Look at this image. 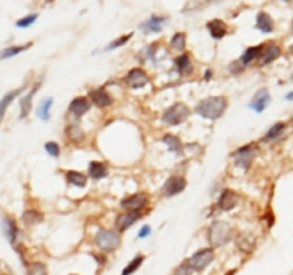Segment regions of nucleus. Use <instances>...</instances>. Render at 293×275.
Returning <instances> with one entry per match:
<instances>
[{
    "instance_id": "obj_1",
    "label": "nucleus",
    "mask_w": 293,
    "mask_h": 275,
    "mask_svg": "<svg viewBox=\"0 0 293 275\" xmlns=\"http://www.w3.org/2000/svg\"><path fill=\"white\" fill-rule=\"evenodd\" d=\"M227 109V98L226 96H209L197 103L194 112L205 119H219L225 115Z\"/></svg>"
},
{
    "instance_id": "obj_2",
    "label": "nucleus",
    "mask_w": 293,
    "mask_h": 275,
    "mask_svg": "<svg viewBox=\"0 0 293 275\" xmlns=\"http://www.w3.org/2000/svg\"><path fill=\"white\" fill-rule=\"evenodd\" d=\"M232 237H234V229L229 223L220 222V220H215V222L211 223L208 239H209V243L214 248L225 246L226 243H229L232 240Z\"/></svg>"
},
{
    "instance_id": "obj_3",
    "label": "nucleus",
    "mask_w": 293,
    "mask_h": 275,
    "mask_svg": "<svg viewBox=\"0 0 293 275\" xmlns=\"http://www.w3.org/2000/svg\"><path fill=\"white\" fill-rule=\"evenodd\" d=\"M95 243L103 252H112L121 245V234L110 229H99L95 235Z\"/></svg>"
},
{
    "instance_id": "obj_4",
    "label": "nucleus",
    "mask_w": 293,
    "mask_h": 275,
    "mask_svg": "<svg viewBox=\"0 0 293 275\" xmlns=\"http://www.w3.org/2000/svg\"><path fill=\"white\" fill-rule=\"evenodd\" d=\"M189 114V107L185 103H176L163 112L162 121L165 124H170V126H179L188 119Z\"/></svg>"
},
{
    "instance_id": "obj_5",
    "label": "nucleus",
    "mask_w": 293,
    "mask_h": 275,
    "mask_svg": "<svg viewBox=\"0 0 293 275\" xmlns=\"http://www.w3.org/2000/svg\"><path fill=\"white\" fill-rule=\"evenodd\" d=\"M255 156H257V145L246 144L243 147L237 148L232 153V160H234L235 167H238L241 170H249Z\"/></svg>"
},
{
    "instance_id": "obj_6",
    "label": "nucleus",
    "mask_w": 293,
    "mask_h": 275,
    "mask_svg": "<svg viewBox=\"0 0 293 275\" xmlns=\"http://www.w3.org/2000/svg\"><path fill=\"white\" fill-rule=\"evenodd\" d=\"M214 257H215V254H214L212 248H203L196 254H193V257L189 260H186V263L191 268V271H203L212 263Z\"/></svg>"
},
{
    "instance_id": "obj_7",
    "label": "nucleus",
    "mask_w": 293,
    "mask_h": 275,
    "mask_svg": "<svg viewBox=\"0 0 293 275\" xmlns=\"http://www.w3.org/2000/svg\"><path fill=\"white\" fill-rule=\"evenodd\" d=\"M168 20H170L168 16L151 14L145 22H142L141 24H139V29H142L145 34H160Z\"/></svg>"
},
{
    "instance_id": "obj_8",
    "label": "nucleus",
    "mask_w": 293,
    "mask_h": 275,
    "mask_svg": "<svg viewBox=\"0 0 293 275\" xmlns=\"http://www.w3.org/2000/svg\"><path fill=\"white\" fill-rule=\"evenodd\" d=\"M281 52H283V49L278 43H275V42L264 43L263 49H261V54H260V57L257 60L258 65L260 66H267V65L273 63L276 58L281 57Z\"/></svg>"
},
{
    "instance_id": "obj_9",
    "label": "nucleus",
    "mask_w": 293,
    "mask_h": 275,
    "mask_svg": "<svg viewBox=\"0 0 293 275\" xmlns=\"http://www.w3.org/2000/svg\"><path fill=\"white\" fill-rule=\"evenodd\" d=\"M148 204V197L144 193H136L127 196L121 201V208L124 211H142Z\"/></svg>"
},
{
    "instance_id": "obj_10",
    "label": "nucleus",
    "mask_w": 293,
    "mask_h": 275,
    "mask_svg": "<svg viewBox=\"0 0 293 275\" xmlns=\"http://www.w3.org/2000/svg\"><path fill=\"white\" fill-rule=\"evenodd\" d=\"M186 188V179L183 176H171L162 186V194L165 197H173L180 194Z\"/></svg>"
},
{
    "instance_id": "obj_11",
    "label": "nucleus",
    "mask_w": 293,
    "mask_h": 275,
    "mask_svg": "<svg viewBox=\"0 0 293 275\" xmlns=\"http://www.w3.org/2000/svg\"><path fill=\"white\" fill-rule=\"evenodd\" d=\"M142 217L141 211H124L122 214H119L114 220V227H116L118 232H124L125 229H129L130 227Z\"/></svg>"
},
{
    "instance_id": "obj_12",
    "label": "nucleus",
    "mask_w": 293,
    "mask_h": 275,
    "mask_svg": "<svg viewBox=\"0 0 293 275\" xmlns=\"http://www.w3.org/2000/svg\"><path fill=\"white\" fill-rule=\"evenodd\" d=\"M150 81L148 78V73L141 69V68H133L129 70L125 77V84L132 87V89H139V87H144L147 83Z\"/></svg>"
},
{
    "instance_id": "obj_13",
    "label": "nucleus",
    "mask_w": 293,
    "mask_h": 275,
    "mask_svg": "<svg viewBox=\"0 0 293 275\" xmlns=\"http://www.w3.org/2000/svg\"><path fill=\"white\" fill-rule=\"evenodd\" d=\"M269 103H270V92H269V89H266V87H261V89H258L255 92V95H253V98L250 99L249 107L252 110H255L257 114H261V112H264L266 107L269 106Z\"/></svg>"
},
{
    "instance_id": "obj_14",
    "label": "nucleus",
    "mask_w": 293,
    "mask_h": 275,
    "mask_svg": "<svg viewBox=\"0 0 293 275\" xmlns=\"http://www.w3.org/2000/svg\"><path fill=\"white\" fill-rule=\"evenodd\" d=\"M206 29L214 40H222L229 34V26L227 23L222 19H212L206 23Z\"/></svg>"
},
{
    "instance_id": "obj_15",
    "label": "nucleus",
    "mask_w": 293,
    "mask_h": 275,
    "mask_svg": "<svg viewBox=\"0 0 293 275\" xmlns=\"http://www.w3.org/2000/svg\"><path fill=\"white\" fill-rule=\"evenodd\" d=\"M89 110H90V99L87 96H76L69 104V114L75 118L84 116Z\"/></svg>"
},
{
    "instance_id": "obj_16",
    "label": "nucleus",
    "mask_w": 293,
    "mask_h": 275,
    "mask_svg": "<svg viewBox=\"0 0 293 275\" xmlns=\"http://www.w3.org/2000/svg\"><path fill=\"white\" fill-rule=\"evenodd\" d=\"M89 99L101 109L113 104V96L107 92V89H104V87H98V89H93L89 92Z\"/></svg>"
},
{
    "instance_id": "obj_17",
    "label": "nucleus",
    "mask_w": 293,
    "mask_h": 275,
    "mask_svg": "<svg viewBox=\"0 0 293 275\" xmlns=\"http://www.w3.org/2000/svg\"><path fill=\"white\" fill-rule=\"evenodd\" d=\"M255 28L263 34H272L275 31V22L272 16L266 11H260L255 19Z\"/></svg>"
},
{
    "instance_id": "obj_18",
    "label": "nucleus",
    "mask_w": 293,
    "mask_h": 275,
    "mask_svg": "<svg viewBox=\"0 0 293 275\" xmlns=\"http://www.w3.org/2000/svg\"><path fill=\"white\" fill-rule=\"evenodd\" d=\"M238 204V194L234 190H223L220 197H219V208L222 211H231L237 206Z\"/></svg>"
},
{
    "instance_id": "obj_19",
    "label": "nucleus",
    "mask_w": 293,
    "mask_h": 275,
    "mask_svg": "<svg viewBox=\"0 0 293 275\" xmlns=\"http://www.w3.org/2000/svg\"><path fill=\"white\" fill-rule=\"evenodd\" d=\"M2 229H3L5 237L9 240V243L16 245L17 239H19V228H17L16 220L12 217H9V216H5L2 219Z\"/></svg>"
},
{
    "instance_id": "obj_20",
    "label": "nucleus",
    "mask_w": 293,
    "mask_h": 275,
    "mask_svg": "<svg viewBox=\"0 0 293 275\" xmlns=\"http://www.w3.org/2000/svg\"><path fill=\"white\" fill-rule=\"evenodd\" d=\"M174 66L177 69L180 75H189L193 73L194 70V66H193V58H191L189 54L186 52H182L180 55H177L174 58Z\"/></svg>"
},
{
    "instance_id": "obj_21",
    "label": "nucleus",
    "mask_w": 293,
    "mask_h": 275,
    "mask_svg": "<svg viewBox=\"0 0 293 275\" xmlns=\"http://www.w3.org/2000/svg\"><path fill=\"white\" fill-rule=\"evenodd\" d=\"M38 87H40V84H35V86L32 87V91H29L26 95H24V96L20 99V109H22V112H20V119L28 118L29 112H31V107H32V98H34L35 92L38 91Z\"/></svg>"
},
{
    "instance_id": "obj_22",
    "label": "nucleus",
    "mask_w": 293,
    "mask_h": 275,
    "mask_svg": "<svg viewBox=\"0 0 293 275\" xmlns=\"http://www.w3.org/2000/svg\"><path fill=\"white\" fill-rule=\"evenodd\" d=\"M87 171H89V176H90L92 179H95V181L103 179L109 174L107 165H104L103 162H98V160H92L90 164H89V167H87Z\"/></svg>"
},
{
    "instance_id": "obj_23",
    "label": "nucleus",
    "mask_w": 293,
    "mask_h": 275,
    "mask_svg": "<svg viewBox=\"0 0 293 275\" xmlns=\"http://www.w3.org/2000/svg\"><path fill=\"white\" fill-rule=\"evenodd\" d=\"M32 45L34 43L29 42V43H24V45L8 46V47H5V49H2V51H0V60H8V58L16 57V55H19V54H22L24 51H28L29 47H32Z\"/></svg>"
},
{
    "instance_id": "obj_24",
    "label": "nucleus",
    "mask_w": 293,
    "mask_h": 275,
    "mask_svg": "<svg viewBox=\"0 0 293 275\" xmlns=\"http://www.w3.org/2000/svg\"><path fill=\"white\" fill-rule=\"evenodd\" d=\"M26 89V87H20V89H16V91H11V92H8L2 99H0V122L3 121V116H5V114H6V109L11 106V103L14 101V99L17 98V96H20V93Z\"/></svg>"
},
{
    "instance_id": "obj_25",
    "label": "nucleus",
    "mask_w": 293,
    "mask_h": 275,
    "mask_svg": "<svg viewBox=\"0 0 293 275\" xmlns=\"http://www.w3.org/2000/svg\"><path fill=\"white\" fill-rule=\"evenodd\" d=\"M261 49H263V45H258V46H250L248 47L246 51L243 52V55L240 57V63L243 65L245 68L248 65H250L252 61H257L260 54H261Z\"/></svg>"
},
{
    "instance_id": "obj_26",
    "label": "nucleus",
    "mask_w": 293,
    "mask_h": 275,
    "mask_svg": "<svg viewBox=\"0 0 293 275\" xmlns=\"http://www.w3.org/2000/svg\"><path fill=\"white\" fill-rule=\"evenodd\" d=\"M186 43H188V40H186V32H183V31L174 32V34L171 35V39H170V46H171V49H174V51H177V52H185Z\"/></svg>"
},
{
    "instance_id": "obj_27",
    "label": "nucleus",
    "mask_w": 293,
    "mask_h": 275,
    "mask_svg": "<svg viewBox=\"0 0 293 275\" xmlns=\"http://www.w3.org/2000/svg\"><path fill=\"white\" fill-rule=\"evenodd\" d=\"M162 142L168 147L170 152H173V153H182L183 144H182V141H180L179 136L171 135V133H167V135H165V136L162 138Z\"/></svg>"
},
{
    "instance_id": "obj_28",
    "label": "nucleus",
    "mask_w": 293,
    "mask_h": 275,
    "mask_svg": "<svg viewBox=\"0 0 293 275\" xmlns=\"http://www.w3.org/2000/svg\"><path fill=\"white\" fill-rule=\"evenodd\" d=\"M66 138L72 144H80L84 141V132L78 124H70L66 127Z\"/></svg>"
},
{
    "instance_id": "obj_29",
    "label": "nucleus",
    "mask_w": 293,
    "mask_h": 275,
    "mask_svg": "<svg viewBox=\"0 0 293 275\" xmlns=\"http://www.w3.org/2000/svg\"><path fill=\"white\" fill-rule=\"evenodd\" d=\"M284 130H286V122H281V121L275 122L273 126L266 132V135H264V138H263V141H264V142L275 141V139H278V138L284 133Z\"/></svg>"
},
{
    "instance_id": "obj_30",
    "label": "nucleus",
    "mask_w": 293,
    "mask_h": 275,
    "mask_svg": "<svg viewBox=\"0 0 293 275\" xmlns=\"http://www.w3.org/2000/svg\"><path fill=\"white\" fill-rule=\"evenodd\" d=\"M66 181L73 186H80V188H84L87 185V176L76 170H69L66 173Z\"/></svg>"
},
{
    "instance_id": "obj_31",
    "label": "nucleus",
    "mask_w": 293,
    "mask_h": 275,
    "mask_svg": "<svg viewBox=\"0 0 293 275\" xmlns=\"http://www.w3.org/2000/svg\"><path fill=\"white\" fill-rule=\"evenodd\" d=\"M43 219H45V216L37 209H26L23 212V216H22L23 223L28 225V227H32V225H37V223H42Z\"/></svg>"
},
{
    "instance_id": "obj_32",
    "label": "nucleus",
    "mask_w": 293,
    "mask_h": 275,
    "mask_svg": "<svg viewBox=\"0 0 293 275\" xmlns=\"http://www.w3.org/2000/svg\"><path fill=\"white\" fill-rule=\"evenodd\" d=\"M237 246L245 252H250L255 248V239L250 234H240L237 237Z\"/></svg>"
},
{
    "instance_id": "obj_33",
    "label": "nucleus",
    "mask_w": 293,
    "mask_h": 275,
    "mask_svg": "<svg viewBox=\"0 0 293 275\" xmlns=\"http://www.w3.org/2000/svg\"><path fill=\"white\" fill-rule=\"evenodd\" d=\"M52 104H54L52 98L43 99V101L40 103V106H38V110H37L38 118L43 119V121H49V118H50V107H52Z\"/></svg>"
},
{
    "instance_id": "obj_34",
    "label": "nucleus",
    "mask_w": 293,
    "mask_h": 275,
    "mask_svg": "<svg viewBox=\"0 0 293 275\" xmlns=\"http://www.w3.org/2000/svg\"><path fill=\"white\" fill-rule=\"evenodd\" d=\"M133 35H135V32H129V34H124V35H121V37H116V39L112 40V42L107 45L106 51H113V49H118V47L125 46L127 43H129V42L132 40Z\"/></svg>"
},
{
    "instance_id": "obj_35",
    "label": "nucleus",
    "mask_w": 293,
    "mask_h": 275,
    "mask_svg": "<svg viewBox=\"0 0 293 275\" xmlns=\"http://www.w3.org/2000/svg\"><path fill=\"white\" fill-rule=\"evenodd\" d=\"M37 20H38V14H37V12H31V14H26L24 17L19 19L16 22V26L20 28V29H26V28L32 26Z\"/></svg>"
},
{
    "instance_id": "obj_36",
    "label": "nucleus",
    "mask_w": 293,
    "mask_h": 275,
    "mask_svg": "<svg viewBox=\"0 0 293 275\" xmlns=\"http://www.w3.org/2000/svg\"><path fill=\"white\" fill-rule=\"evenodd\" d=\"M144 260H145V257H144V255H141V254L136 255V257H135V258L130 261V263L124 268V272H122V274H124V275H130V274L136 272L139 268H141V265L144 263Z\"/></svg>"
},
{
    "instance_id": "obj_37",
    "label": "nucleus",
    "mask_w": 293,
    "mask_h": 275,
    "mask_svg": "<svg viewBox=\"0 0 293 275\" xmlns=\"http://www.w3.org/2000/svg\"><path fill=\"white\" fill-rule=\"evenodd\" d=\"M28 274L29 275H47V269L40 261H34L28 266Z\"/></svg>"
},
{
    "instance_id": "obj_38",
    "label": "nucleus",
    "mask_w": 293,
    "mask_h": 275,
    "mask_svg": "<svg viewBox=\"0 0 293 275\" xmlns=\"http://www.w3.org/2000/svg\"><path fill=\"white\" fill-rule=\"evenodd\" d=\"M45 150L47 152V155L52 156V158H58L60 156V145L57 142H54V141L46 142L45 144Z\"/></svg>"
},
{
    "instance_id": "obj_39",
    "label": "nucleus",
    "mask_w": 293,
    "mask_h": 275,
    "mask_svg": "<svg viewBox=\"0 0 293 275\" xmlns=\"http://www.w3.org/2000/svg\"><path fill=\"white\" fill-rule=\"evenodd\" d=\"M243 69H245V66L240 63V60H235V61H232L231 65H229V70H231L232 73H241L243 72Z\"/></svg>"
},
{
    "instance_id": "obj_40",
    "label": "nucleus",
    "mask_w": 293,
    "mask_h": 275,
    "mask_svg": "<svg viewBox=\"0 0 293 275\" xmlns=\"http://www.w3.org/2000/svg\"><path fill=\"white\" fill-rule=\"evenodd\" d=\"M189 274H191V268L188 266L186 261H185V263H183L179 269L176 271V275H189Z\"/></svg>"
},
{
    "instance_id": "obj_41",
    "label": "nucleus",
    "mask_w": 293,
    "mask_h": 275,
    "mask_svg": "<svg viewBox=\"0 0 293 275\" xmlns=\"http://www.w3.org/2000/svg\"><path fill=\"white\" fill-rule=\"evenodd\" d=\"M150 232H151V228L148 227V225H145V227H142V229L139 231L137 237H139V239H145V237L150 235Z\"/></svg>"
},
{
    "instance_id": "obj_42",
    "label": "nucleus",
    "mask_w": 293,
    "mask_h": 275,
    "mask_svg": "<svg viewBox=\"0 0 293 275\" xmlns=\"http://www.w3.org/2000/svg\"><path fill=\"white\" fill-rule=\"evenodd\" d=\"M286 99H287V101H293V91L286 95Z\"/></svg>"
},
{
    "instance_id": "obj_43",
    "label": "nucleus",
    "mask_w": 293,
    "mask_h": 275,
    "mask_svg": "<svg viewBox=\"0 0 293 275\" xmlns=\"http://www.w3.org/2000/svg\"><path fill=\"white\" fill-rule=\"evenodd\" d=\"M211 77H212V70L208 69V70H206V75H205V78H206V80H211Z\"/></svg>"
},
{
    "instance_id": "obj_44",
    "label": "nucleus",
    "mask_w": 293,
    "mask_h": 275,
    "mask_svg": "<svg viewBox=\"0 0 293 275\" xmlns=\"http://www.w3.org/2000/svg\"><path fill=\"white\" fill-rule=\"evenodd\" d=\"M206 3H220L222 0H205Z\"/></svg>"
},
{
    "instance_id": "obj_45",
    "label": "nucleus",
    "mask_w": 293,
    "mask_h": 275,
    "mask_svg": "<svg viewBox=\"0 0 293 275\" xmlns=\"http://www.w3.org/2000/svg\"><path fill=\"white\" fill-rule=\"evenodd\" d=\"M289 52H290V55H293V45H292V46L289 47Z\"/></svg>"
},
{
    "instance_id": "obj_46",
    "label": "nucleus",
    "mask_w": 293,
    "mask_h": 275,
    "mask_svg": "<svg viewBox=\"0 0 293 275\" xmlns=\"http://www.w3.org/2000/svg\"><path fill=\"white\" fill-rule=\"evenodd\" d=\"M276 2H284V3H289V2H292V0H276Z\"/></svg>"
},
{
    "instance_id": "obj_47",
    "label": "nucleus",
    "mask_w": 293,
    "mask_h": 275,
    "mask_svg": "<svg viewBox=\"0 0 293 275\" xmlns=\"http://www.w3.org/2000/svg\"><path fill=\"white\" fill-rule=\"evenodd\" d=\"M290 34H292V37H293V20H292V26H290Z\"/></svg>"
},
{
    "instance_id": "obj_48",
    "label": "nucleus",
    "mask_w": 293,
    "mask_h": 275,
    "mask_svg": "<svg viewBox=\"0 0 293 275\" xmlns=\"http://www.w3.org/2000/svg\"><path fill=\"white\" fill-rule=\"evenodd\" d=\"M290 122H292V127H293V115H292V119H290Z\"/></svg>"
},
{
    "instance_id": "obj_49",
    "label": "nucleus",
    "mask_w": 293,
    "mask_h": 275,
    "mask_svg": "<svg viewBox=\"0 0 293 275\" xmlns=\"http://www.w3.org/2000/svg\"><path fill=\"white\" fill-rule=\"evenodd\" d=\"M292 81H293V75H292Z\"/></svg>"
},
{
    "instance_id": "obj_50",
    "label": "nucleus",
    "mask_w": 293,
    "mask_h": 275,
    "mask_svg": "<svg viewBox=\"0 0 293 275\" xmlns=\"http://www.w3.org/2000/svg\"><path fill=\"white\" fill-rule=\"evenodd\" d=\"M122 275H124V274H122Z\"/></svg>"
}]
</instances>
